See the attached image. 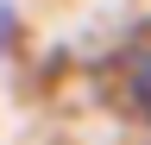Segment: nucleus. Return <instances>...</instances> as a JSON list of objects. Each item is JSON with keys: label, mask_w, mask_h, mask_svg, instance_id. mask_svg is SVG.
Here are the masks:
<instances>
[{"label": "nucleus", "mask_w": 151, "mask_h": 145, "mask_svg": "<svg viewBox=\"0 0 151 145\" xmlns=\"http://www.w3.org/2000/svg\"><path fill=\"white\" fill-rule=\"evenodd\" d=\"M13 32H19V25H13V6L0 0V57H6V44H13Z\"/></svg>", "instance_id": "nucleus-2"}, {"label": "nucleus", "mask_w": 151, "mask_h": 145, "mask_svg": "<svg viewBox=\"0 0 151 145\" xmlns=\"http://www.w3.org/2000/svg\"><path fill=\"white\" fill-rule=\"evenodd\" d=\"M120 88H126V107L151 126V44L126 50V63H120Z\"/></svg>", "instance_id": "nucleus-1"}]
</instances>
